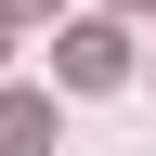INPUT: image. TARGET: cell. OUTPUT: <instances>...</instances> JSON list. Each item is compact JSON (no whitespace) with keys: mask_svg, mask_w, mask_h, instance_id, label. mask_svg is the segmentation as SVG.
<instances>
[{"mask_svg":"<svg viewBox=\"0 0 156 156\" xmlns=\"http://www.w3.org/2000/svg\"><path fill=\"white\" fill-rule=\"evenodd\" d=\"M52 65H65L78 91H117V78H130V52H117V26H78L65 52H52Z\"/></svg>","mask_w":156,"mask_h":156,"instance_id":"6da1fadb","label":"cell"},{"mask_svg":"<svg viewBox=\"0 0 156 156\" xmlns=\"http://www.w3.org/2000/svg\"><path fill=\"white\" fill-rule=\"evenodd\" d=\"M0 13H52V0H0Z\"/></svg>","mask_w":156,"mask_h":156,"instance_id":"7a4b0ae2","label":"cell"}]
</instances>
